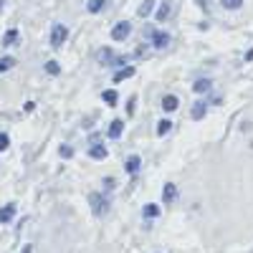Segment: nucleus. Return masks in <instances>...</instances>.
Instances as JSON below:
<instances>
[{
    "instance_id": "a878e982",
    "label": "nucleus",
    "mask_w": 253,
    "mask_h": 253,
    "mask_svg": "<svg viewBox=\"0 0 253 253\" xmlns=\"http://www.w3.org/2000/svg\"><path fill=\"white\" fill-rule=\"evenodd\" d=\"M134 101H137V99H134V96H132V99H129V104H126V112H129V114H132V112H134Z\"/></svg>"
},
{
    "instance_id": "412c9836",
    "label": "nucleus",
    "mask_w": 253,
    "mask_h": 253,
    "mask_svg": "<svg viewBox=\"0 0 253 253\" xmlns=\"http://www.w3.org/2000/svg\"><path fill=\"white\" fill-rule=\"evenodd\" d=\"M170 129H172V122H170V119H162V122L157 124V134H160V137H165Z\"/></svg>"
},
{
    "instance_id": "4468645a",
    "label": "nucleus",
    "mask_w": 253,
    "mask_h": 253,
    "mask_svg": "<svg viewBox=\"0 0 253 253\" xmlns=\"http://www.w3.org/2000/svg\"><path fill=\"white\" fill-rule=\"evenodd\" d=\"M210 86H213V84H210V79H200V81H195L193 91H195V94H205V91H210Z\"/></svg>"
},
{
    "instance_id": "ddd939ff",
    "label": "nucleus",
    "mask_w": 253,
    "mask_h": 253,
    "mask_svg": "<svg viewBox=\"0 0 253 253\" xmlns=\"http://www.w3.org/2000/svg\"><path fill=\"white\" fill-rule=\"evenodd\" d=\"M18 31L15 28H10V31H5V36H3V46H15L18 43Z\"/></svg>"
},
{
    "instance_id": "6e6552de",
    "label": "nucleus",
    "mask_w": 253,
    "mask_h": 253,
    "mask_svg": "<svg viewBox=\"0 0 253 253\" xmlns=\"http://www.w3.org/2000/svg\"><path fill=\"white\" fill-rule=\"evenodd\" d=\"M126 172H129V175H137L139 172V167H142V160L137 157V155H129V157H126Z\"/></svg>"
},
{
    "instance_id": "cd10ccee",
    "label": "nucleus",
    "mask_w": 253,
    "mask_h": 253,
    "mask_svg": "<svg viewBox=\"0 0 253 253\" xmlns=\"http://www.w3.org/2000/svg\"><path fill=\"white\" fill-rule=\"evenodd\" d=\"M195 3H198V5L203 8V10H208V0H195Z\"/></svg>"
},
{
    "instance_id": "0eeeda50",
    "label": "nucleus",
    "mask_w": 253,
    "mask_h": 253,
    "mask_svg": "<svg viewBox=\"0 0 253 253\" xmlns=\"http://www.w3.org/2000/svg\"><path fill=\"white\" fill-rule=\"evenodd\" d=\"M89 157H91V160H107V147L94 142V144L89 147Z\"/></svg>"
},
{
    "instance_id": "393cba45",
    "label": "nucleus",
    "mask_w": 253,
    "mask_h": 253,
    "mask_svg": "<svg viewBox=\"0 0 253 253\" xmlns=\"http://www.w3.org/2000/svg\"><path fill=\"white\" fill-rule=\"evenodd\" d=\"M71 155H74V150H71L69 144H63V147H61V157H71Z\"/></svg>"
},
{
    "instance_id": "4be33fe9",
    "label": "nucleus",
    "mask_w": 253,
    "mask_h": 253,
    "mask_svg": "<svg viewBox=\"0 0 253 253\" xmlns=\"http://www.w3.org/2000/svg\"><path fill=\"white\" fill-rule=\"evenodd\" d=\"M160 215V205H144V218H157Z\"/></svg>"
},
{
    "instance_id": "9d476101",
    "label": "nucleus",
    "mask_w": 253,
    "mask_h": 253,
    "mask_svg": "<svg viewBox=\"0 0 253 253\" xmlns=\"http://www.w3.org/2000/svg\"><path fill=\"white\" fill-rule=\"evenodd\" d=\"M122 132H124V122H122V119H114V122L109 124V137H112V139H119Z\"/></svg>"
},
{
    "instance_id": "c85d7f7f",
    "label": "nucleus",
    "mask_w": 253,
    "mask_h": 253,
    "mask_svg": "<svg viewBox=\"0 0 253 253\" xmlns=\"http://www.w3.org/2000/svg\"><path fill=\"white\" fill-rule=\"evenodd\" d=\"M246 61H253V48H251V51L246 53Z\"/></svg>"
},
{
    "instance_id": "f257e3e1",
    "label": "nucleus",
    "mask_w": 253,
    "mask_h": 253,
    "mask_svg": "<svg viewBox=\"0 0 253 253\" xmlns=\"http://www.w3.org/2000/svg\"><path fill=\"white\" fill-rule=\"evenodd\" d=\"M66 38H69V28H66V26L56 23V26L51 28V46H53V48H61L63 43H66Z\"/></svg>"
},
{
    "instance_id": "f8f14e48",
    "label": "nucleus",
    "mask_w": 253,
    "mask_h": 253,
    "mask_svg": "<svg viewBox=\"0 0 253 253\" xmlns=\"http://www.w3.org/2000/svg\"><path fill=\"white\" fill-rule=\"evenodd\" d=\"M134 76V66H124V69H119L117 74H114V81L119 84V81H124V79H132Z\"/></svg>"
},
{
    "instance_id": "f03ea898",
    "label": "nucleus",
    "mask_w": 253,
    "mask_h": 253,
    "mask_svg": "<svg viewBox=\"0 0 253 253\" xmlns=\"http://www.w3.org/2000/svg\"><path fill=\"white\" fill-rule=\"evenodd\" d=\"M89 203H91L94 215H104V213H107V198H104V195L91 193V195H89Z\"/></svg>"
},
{
    "instance_id": "20e7f679",
    "label": "nucleus",
    "mask_w": 253,
    "mask_h": 253,
    "mask_svg": "<svg viewBox=\"0 0 253 253\" xmlns=\"http://www.w3.org/2000/svg\"><path fill=\"white\" fill-rule=\"evenodd\" d=\"M167 43H170V33H165V31H152V46H155V48H165Z\"/></svg>"
},
{
    "instance_id": "aec40b11",
    "label": "nucleus",
    "mask_w": 253,
    "mask_h": 253,
    "mask_svg": "<svg viewBox=\"0 0 253 253\" xmlns=\"http://www.w3.org/2000/svg\"><path fill=\"white\" fill-rule=\"evenodd\" d=\"M220 5L225 10H238V8H243V0H220Z\"/></svg>"
},
{
    "instance_id": "bb28decb",
    "label": "nucleus",
    "mask_w": 253,
    "mask_h": 253,
    "mask_svg": "<svg viewBox=\"0 0 253 253\" xmlns=\"http://www.w3.org/2000/svg\"><path fill=\"white\" fill-rule=\"evenodd\" d=\"M104 185H107V190H112V187H114V180H112V177H107V180H104Z\"/></svg>"
},
{
    "instance_id": "423d86ee",
    "label": "nucleus",
    "mask_w": 253,
    "mask_h": 253,
    "mask_svg": "<svg viewBox=\"0 0 253 253\" xmlns=\"http://www.w3.org/2000/svg\"><path fill=\"white\" fill-rule=\"evenodd\" d=\"M180 107V99L175 96V94H167V96H162V109L165 112H175Z\"/></svg>"
},
{
    "instance_id": "f3484780",
    "label": "nucleus",
    "mask_w": 253,
    "mask_h": 253,
    "mask_svg": "<svg viewBox=\"0 0 253 253\" xmlns=\"http://www.w3.org/2000/svg\"><path fill=\"white\" fill-rule=\"evenodd\" d=\"M101 99H104V101H107V104H109V107H114V104L119 101V96H117V91H114V89H107V91H104V94H101Z\"/></svg>"
},
{
    "instance_id": "b1692460",
    "label": "nucleus",
    "mask_w": 253,
    "mask_h": 253,
    "mask_svg": "<svg viewBox=\"0 0 253 253\" xmlns=\"http://www.w3.org/2000/svg\"><path fill=\"white\" fill-rule=\"evenodd\" d=\"M8 147H10V137L5 132H0V152H5Z\"/></svg>"
},
{
    "instance_id": "7ed1b4c3",
    "label": "nucleus",
    "mask_w": 253,
    "mask_h": 253,
    "mask_svg": "<svg viewBox=\"0 0 253 253\" xmlns=\"http://www.w3.org/2000/svg\"><path fill=\"white\" fill-rule=\"evenodd\" d=\"M132 33V26L126 23V20H122V23H117L112 28V41H126V36Z\"/></svg>"
},
{
    "instance_id": "a211bd4d",
    "label": "nucleus",
    "mask_w": 253,
    "mask_h": 253,
    "mask_svg": "<svg viewBox=\"0 0 253 253\" xmlns=\"http://www.w3.org/2000/svg\"><path fill=\"white\" fill-rule=\"evenodd\" d=\"M152 8H155V0H144V3L139 5V18H147L152 13Z\"/></svg>"
},
{
    "instance_id": "2eb2a0df",
    "label": "nucleus",
    "mask_w": 253,
    "mask_h": 253,
    "mask_svg": "<svg viewBox=\"0 0 253 253\" xmlns=\"http://www.w3.org/2000/svg\"><path fill=\"white\" fill-rule=\"evenodd\" d=\"M13 66H15V58H13V56H3V58H0V74L10 71Z\"/></svg>"
},
{
    "instance_id": "dca6fc26",
    "label": "nucleus",
    "mask_w": 253,
    "mask_h": 253,
    "mask_svg": "<svg viewBox=\"0 0 253 253\" xmlns=\"http://www.w3.org/2000/svg\"><path fill=\"white\" fill-rule=\"evenodd\" d=\"M167 15H170V3H162L160 8H157V13H155V18L160 20V23H162V20H167Z\"/></svg>"
},
{
    "instance_id": "39448f33",
    "label": "nucleus",
    "mask_w": 253,
    "mask_h": 253,
    "mask_svg": "<svg viewBox=\"0 0 253 253\" xmlns=\"http://www.w3.org/2000/svg\"><path fill=\"white\" fill-rule=\"evenodd\" d=\"M13 218H15V205L13 203L0 208V223H13Z\"/></svg>"
},
{
    "instance_id": "6ab92c4d",
    "label": "nucleus",
    "mask_w": 253,
    "mask_h": 253,
    "mask_svg": "<svg viewBox=\"0 0 253 253\" xmlns=\"http://www.w3.org/2000/svg\"><path fill=\"white\" fill-rule=\"evenodd\" d=\"M104 5H107V0H89V3H86V10H89V13H99Z\"/></svg>"
},
{
    "instance_id": "1a4fd4ad",
    "label": "nucleus",
    "mask_w": 253,
    "mask_h": 253,
    "mask_svg": "<svg viewBox=\"0 0 253 253\" xmlns=\"http://www.w3.org/2000/svg\"><path fill=\"white\" fill-rule=\"evenodd\" d=\"M208 114V107H205V101H195L193 104V112H190V117H193L195 122H200L203 117Z\"/></svg>"
},
{
    "instance_id": "9b49d317",
    "label": "nucleus",
    "mask_w": 253,
    "mask_h": 253,
    "mask_svg": "<svg viewBox=\"0 0 253 253\" xmlns=\"http://www.w3.org/2000/svg\"><path fill=\"white\" fill-rule=\"evenodd\" d=\"M175 198H177V187L172 182H167L165 185V193H162V203H172Z\"/></svg>"
},
{
    "instance_id": "5701e85b",
    "label": "nucleus",
    "mask_w": 253,
    "mask_h": 253,
    "mask_svg": "<svg viewBox=\"0 0 253 253\" xmlns=\"http://www.w3.org/2000/svg\"><path fill=\"white\" fill-rule=\"evenodd\" d=\"M46 74H51V76H56V74H61V66L56 61H46Z\"/></svg>"
}]
</instances>
